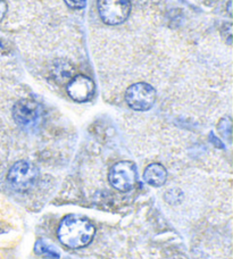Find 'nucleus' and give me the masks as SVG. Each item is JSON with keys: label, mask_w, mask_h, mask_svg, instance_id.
<instances>
[{"label": "nucleus", "mask_w": 233, "mask_h": 259, "mask_svg": "<svg viewBox=\"0 0 233 259\" xmlns=\"http://www.w3.org/2000/svg\"><path fill=\"white\" fill-rule=\"evenodd\" d=\"M5 53V46L3 45L2 41H0V55H3Z\"/></svg>", "instance_id": "obj_14"}, {"label": "nucleus", "mask_w": 233, "mask_h": 259, "mask_svg": "<svg viewBox=\"0 0 233 259\" xmlns=\"http://www.w3.org/2000/svg\"><path fill=\"white\" fill-rule=\"evenodd\" d=\"M69 97L77 103H85L95 94V83L86 75H77L69 81L67 85Z\"/></svg>", "instance_id": "obj_7"}, {"label": "nucleus", "mask_w": 233, "mask_h": 259, "mask_svg": "<svg viewBox=\"0 0 233 259\" xmlns=\"http://www.w3.org/2000/svg\"><path fill=\"white\" fill-rule=\"evenodd\" d=\"M65 3L73 9H82L85 8L87 0H65Z\"/></svg>", "instance_id": "obj_11"}, {"label": "nucleus", "mask_w": 233, "mask_h": 259, "mask_svg": "<svg viewBox=\"0 0 233 259\" xmlns=\"http://www.w3.org/2000/svg\"><path fill=\"white\" fill-rule=\"evenodd\" d=\"M55 75L56 77L60 80L62 82H66V81H71L72 80V75H73V69L67 64H58L55 68Z\"/></svg>", "instance_id": "obj_10"}, {"label": "nucleus", "mask_w": 233, "mask_h": 259, "mask_svg": "<svg viewBox=\"0 0 233 259\" xmlns=\"http://www.w3.org/2000/svg\"><path fill=\"white\" fill-rule=\"evenodd\" d=\"M211 140H212V142L214 143V145H215V143H216V146H217V147H220V148H224V146H223V145H222V142H221L220 140H218V139H217V138H214V136H213V133L211 134Z\"/></svg>", "instance_id": "obj_13"}, {"label": "nucleus", "mask_w": 233, "mask_h": 259, "mask_svg": "<svg viewBox=\"0 0 233 259\" xmlns=\"http://www.w3.org/2000/svg\"><path fill=\"white\" fill-rule=\"evenodd\" d=\"M125 100L128 105L138 112L150 109L156 100V91L148 83H136L125 92Z\"/></svg>", "instance_id": "obj_6"}, {"label": "nucleus", "mask_w": 233, "mask_h": 259, "mask_svg": "<svg viewBox=\"0 0 233 259\" xmlns=\"http://www.w3.org/2000/svg\"><path fill=\"white\" fill-rule=\"evenodd\" d=\"M98 12L108 25H118L127 21L131 12L130 0H98Z\"/></svg>", "instance_id": "obj_3"}, {"label": "nucleus", "mask_w": 233, "mask_h": 259, "mask_svg": "<svg viewBox=\"0 0 233 259\" xmlns=\"http://www.w3.org/2000/svg\"><path fill=\"white\" fill-rule=\"evenodd\" d=\"M7 12V5H6V2L5 0H0V21L3 20L5 14H6Z\"/></svg>", "instance_id": "obj_12"}, {"label": "nucleus", "mask_w": 233, "mask_h": 259, "mask_svg": "<svg viewBox=\"0 0 233 259\" xmlns=\"http://www.w3.org/2000/svg\"><path fill=\"white\" fill-rule=\"evenodd\" d=\"M143 179L148 184L152 187H162L166 182L167 172L161 164H151L144 170Z\"/></svg>", "instance_id": "obj_8"}, {"label": "nucleus", "mask_w": 233, "mask_h": 259, "mask_svg": "<svg viewBox=\"0 0 233 259\" xmlns=\"http://www.w3.org/2000/svg\"><path fill=\"white\" fill-rule=\"evenodd\" d=\"M13 116L18 125L24 128H32L40 124L44 117L43 107L30 99L17 101L13 108Z\"/></svg>", "instance_id": "obj_4"}, {"label": "nucleus", "mask_w": 233, "mask_h": 259, "mask_svg": "<svg viewBox=\"0 0 233 259\" xmlns=\"http://www.w3.org/2000/svg\"><path fill=\"white\" fill-rule=\"evenodd\" d=\"M96 229L85 217L69 215L60 222L58 239L64 246L77 249L89 244L95 237Z\"/></svg>", "instance_id": "obj_1"}, {"label": "nucleus", "mask_w": 233, "mask_h": 259, "mask_svg": "<svg viewBox=\"0 0 233 259\" xmlns=\"http://www.w3.org/2000/svg\"><path fill=\"white\" fill-rule=\"evenodd\" d=\"M137 167L132 161H119L109 170V182L116 190L128 192L137 183Z\"/></svg>", "instance_id": "obj_5"}, {"label": "nucleus", "mask_w": 233, "mask_h": 259, "mask_svg": "<svg viewBox=\"0 0 233 259\" xmlns=\"http://www.w3.org/2000/svg\"><path fill=\"white\" fill-rule=\"evenodd\" d=\"M36 179H38V169L33 164L26 160H21L14 164L7 175L8 183L16 191H27L34 186Z\"/></svg>", "instance_id": "obj_2"}, {"label": "nucleus", "mask_w": 233, "mask_h": 259, "mask_svg": "<svg viewBox=\"0 0 233 259\" xmlns=\"http://www.w3.org/2000/svg\"><path fill=\"white\" fill-rule=\"evenodd\" d=\"M35 253H38L40 256H45L51 259H58L60 257L59 252L57 251L54 246H50L49 243H47L44 240H38L34 246Z\"/></svg>", "instance_id": "obj_9"}]
</instances>
